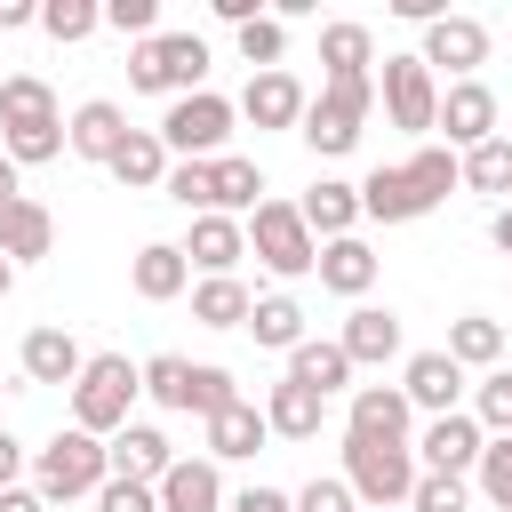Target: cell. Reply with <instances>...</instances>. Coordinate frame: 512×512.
I'll list each match as a JSON object with an SVG mask.
<instances>
[{"label":"cell","mask_w":512,"mask_h":512,"mask_svg":"<svg viewBox=\"0 0 512 512\" xmlns=\"http://www.w3.org/2000/svg\"><path fill=\"white\" fill-rule=\"evenodd\" d=\"M0 152L16 168L64 160V112H56V88L40 72H8L0 80Z\"/></svg>","instance_id":"6da1fadb"},{"label":"cell","mask_w":512,"mask_h":512,"mask_svg":"<svg viewBox=\"0 0 512 512\" xmlns=\"http://www.w3.org/2000/svg\"><path fill=\"white\" fill-rule=\"evenodd\" d=\"M136 392H144V360H128V352H88V368H80V384H72V424L96 432V440H112L120 424H136V416H128Z\"/></svg>","instance_id":"7a4b0ae2"},{"label":"cell","mask_w":512,"mask_h":512,"mask_svg":"<svg viewBox=\"0 0 512 512\" xmlns=\"http://www.w3.org/2000/svg\"><path fill=\"white\" fill-rule=\"evenodd\" d=\"M344 480L368 512H408L424 464H416V440H352L344 432Z\"/></svg>","instance_id":"3957f363"},{"label":"cell","mask_w":512,"mask_h":512,"mask_svg":"<svg viewBox=\"0 0 512 512\" xmlns=\"http://www.w3.org/2000/svg\"><path fill=\"white\" fill-rule=\"evenodd\" d=\"M368 112H376V72H344V80H320V96L304 104V128H296V136H304L320 160H344V152L360 144Z\"/></svg>","instance_id":"277c9868"},{"label":"cell","mask_w":512,"mask_h":512,"mask_svg":"<svg viewBox=\"0 0 512 512\" xmlns=\"http://www.w3.org/2000/svg\"><path fill=\"white\" fill-rule=\"evenodd\" d=\"M112 480V448L96 440V432H80V424H64L40 456H32V488L48 496V504H80V496H96Z\"/></svg>","instance_id":"5b68a950"},{"label":"cell","mask_w":512,"mask_h":512,"mask_svg":"<svg viewBox=\"0 0 512 512\" xmlns=\"http://www.w3.org/2000/svg\"><path fill=\"white\" fill-rule=\"evenodd\" d=\"M128 88L144 96H200L208 88V40L200 32H160V40H136L128 48Z\"/></svg>","instance_id":"8992f818"},{"label":"cell","mask_w":512,"mask_h":512,"mask_svg":"<svg viewBox=\"0 0 512 512\" xmlns=\"http://www.w3.org/2000/svg\"><path fill=\"white\" fill-rule=\"evenodd\" d=\"M248 256H256L264 272H280V280L320 272V240H312V224H304L296 200H264V208L248 216Z\"/></svg>","instance_id":"52a82bcc"},{"label":"cell","mask_w":512,"mask_h":512,"mask_svg":"<svg viewBox=\"0 0 512 512\" xmlns=\"http://www.w3.org/2000/svg\"><path fill=\"white\" fill-rule=\"evenodd\" d=\"M232 120H240V104L216 96V88H200V96H176V104L160 112V144H168L176 160H224Z\"/></svg>","instance_id":"ba28073f"},{"label":"cell","mask_w":512,"mask_h":512,"mask_svg":"<svg viewBox=\"0 0 512 512\" xmlns=\"http://www.w3.org/2000/svg\"><path fill=\"white\" fill-rule=\"evenodd\" d=\"M376 104H384L392 128L432 136V128H440V80H432V64H424V56H384V72H376Z\"/></svg>","instance_id":"9c48e42d"},{"label":"cell","mask_w":512,"mask_h":512,"mask_svg":"<svg viewBox=\"0 0 512 512\" xmlns=\"http://www.w3.org/2000/svg\"><path fill=\"white\" fill-rule=\"evenodd\" d=\"M424 64H432V80L448 72V80H480V64H488V24L480 16H440V24H424V48H416Z\"/></svg>","instance_id":"30bf717a"},{"label":"cell","mask_w":512,"mask_h":512,"mask_svg":"<svg viewBox=\"0 0 512 512\" xmlns=\"http://www.w3.org/2000/svg\"><path fill=\"white\" fill-rule=\"evenodd\" d=\"M432 136H440L456 160H464L472 144H488V136H496V88H488V80H448V88H440V128H432Z\"/></svg>","instance_id":"8fae6325"},{"label":"cell","mask_w":512,"mask_h":512,"mask_svg":"<svg viewBox=\"0 0 512 512\" xmlns=\"http://www.w3.org/2000/svg\"><path fill=\"white\" fill-rule=\"evenodd\" d=\"M480 448H488V432H480V416L472 408H456V416H432L424 432H416V464L424 472H480Z\"/></svg>","instance_id":"7c38bea8"},{"label":"cell","mask_w":512,"mask_h":512,"mask_svg":"<svg viewBox=\"0 0 512 512\" xmlns=\"http://www.w3.org/2000/svg\"><path fill=\"white\" fill-rule=\"evenodd\" d=\"M176 248H184V264H192L200 280H232L240 256H248V224H240V216H192V232H184Z\"/></svg>","instance_id":"4fadbf2b"},{"label":"cell","mask_w":512,"mask_h":512,"mask_svg":"<svg viewBox=\"0 0 512 512\" xmlns=\"http://www.w3.org/2000/svg\"><path fill=\"white\" fill-rule=\"evenodd\" d=\"M16 368H24V384H64V392H72V384H80V368H88V352H80V336H72V328H56V320H48V328H32V336L16 344Z\"/></svg>","instance_id":"5bb4252c"},{"label":"cell","mask_w":512,"mask_h":512,"mask_svg":"<svg viewBox=\"0 0 512 512\" xmlns=\"http://www.w3.org/2000/svg\"><path fill=\"white\" fill-rule=\"evenodd\" d=\"M400 392H408V408H424V416H456V408H464V368L448 360V344H440V352H408Z\"/></svg>","instance_id":"9a60e30c"},{"label":"cell","mask_w":512,"mask_h":512,"mask_svg":"<svg viewBox=\"0 0 512 512\" xmlns=\"http://www.w3.org/2000/svg\"><path fill=\"white\" fill-rule=\"evenodd\" d=\"M408 424H416V408H408L400 384H352V400H344L352 440H408Z\"/></svg>","instance_id":"2e32d148"},{"label":"cell","mask_w":512,"mask_h":512,"mask_svg":"<svg viewBox=\"0 0 512 512\" xmlns=\"http://www.w3.org/2000/svg\"><path fill=\"white\" fill-rule=\"evenodd\" d=\"M304 80L280 64V72H248V88H240V120H256V128H304Z\"/></svg>","instance_id":"e0dca14e"},{"label":"cell","mask_w":512,"mask_h":512,"mask_svg":"<svg viewBox=\"0 0 512 512\" xmlns=\"http://www.w3.org/2000/svg\"><path fill=\"white\" fill-rule=\"evenodd\" d=\"M336 344H344L352 368H384V360H400V312L392 304H352L344 328H336Z\"/></svg>","instance_id":"ac0fdd59"},{"label":"cell","mask_w":512,"mask_h":512,"mask_svg":"<svg viewBox=\"0 0 512 512\" xmlns=\"http://www.w3.org/2000/svg\"><path fill=\"white\" fill-rule=\"evenodd\" d=\"M104 448H112V472H120V480H144V488H160V480L176 472V440H168L160 424H120Z\"/></svg>","instance_id":"d6986e66"},{"label":"cell","mask_w":512,"mask_h":512,"mask_svg":"<svg viewBox=\"0 0 512 512\" xmlns=\"http://www.w3.org/2000/svg\"><path fill=\"white\" fill-rule=\"evenodd\" d=\"M120 144H128V112H120L112 96H88V104L64 120V152H72V160H104V168H112Z\"/></svg>","instance_id":"ffe728a7"},{"label":"cell","mask_w":512,"mask_h":512,"mask_svg":"<svg viewBox=\"0 0 512 512\" xmlns=\"http://www.w3.org/2000/svg\"><path fill=\"white\" fill-rule=\"evenodd\" d=\"M128 288H136L144 304H176V296L192 288V264H184V248H176V240H144V248L128 256Z\"/></svg>","instance_id":"44dd1931"},{"label":"cell","mask_w":512,"mask_h":512,"mask_svg":"<svg viewBox=\"0 0 512 512\" xmlns=\"http://www.w3.org/2000/svg\"><path fill=\"white\" fill-rule=\"evenodd\" d=\"M224 464L216 456H176V472L160 480V512H224Z\"/></svg>","instance_id":"7402d4cb"},{"label":"cell","mask_w":512,"mask_h":512,"mask_svg":"<svg viewBox=\"0 0 512 512\" xmlns=\"http://www.w3.org/2000/svg\"><path fill=\"white\" fill-rule=\"evenodd\" d=\"M360 216H376V224H416V216H432V200L416 192V176H408V160H400V168H368Z\"/></svg>","instance_id":"603a6c76"},{"label":"cell","mask_w":512,"mask_h":512,"mask_svg":"<svg viewBox=\"0 0 512 512\" xmlns=\"http://www.w3.org/2000/svg\"><path fill=\"white\" fill-rule=\"evenodd\" d=\"M352 360H344V344L336 336H304L296 352H288V384H304V392H320V400H336V392H352Z\"/></svg>","instance_id":"cb8c5ba5"},{"label":"cell","mask_w":512,"mask_h":512,"mask_svg":"<svg viewBox=\"0 0 512 512\" xmlns=\"http://www.w3.org/2000/svg\"><path fill=\"white\" fill-rule=\"evenodd\" d=\"M48 248H56V216H48L32 192H24V200H0V256H8V264H40Z\"/></svg>","instance_id":"d4e9b609"},{"label":"cell","mask_w":512,"mask_h":512,"mask_svg":"<svg viewBox=\"0 0 512 512\" xmlns=\"http://www.w3.org/2000/svg\"><path fill=\"white\" fill-rule=\"evenodd\" d=\"M296 208H304L312 240H352V232H360V184H344V176H320Z\"/></svg>","instance_id":"484cf974"},{"label":"cell","mask_w":512,"mask_h":512,"mask_svg":"<svg viewBox=\"0 0 512 512\" xmlns=\"http://www.w3.org/2000/svg\"><path fill=\"white\" fill-rule=\"evenodd\" d=\"M376 272H384V264H376V248H368L360 232H352V240H320V288H328V296H352V304H360V296L376 288Z\"/></svg>","instance_id":"4316f807"},{"label":"cell","mask_w":512,"mask_h":512,"mask_svg":"<svg viewBox=\"0 0 512 512\" xmlns=\"http://www.w3.org/2000/svg\"><path fill=\"white\" fill-rule=\"evenodd\" d=\"M200 432H208V456H216V464H240V456H256V448L272 440L264 400H232V408H224V416H208Z\"/></svg>","instance_id":"83f0119b"},{"label":"cell","mask_w":512,"mask_h":512,"mask_svg":"<svg viewBox=\"0 0 512 512\" xmlns=\"http://www.w3.org/2000/svg\"><path fill=\"white\" fill-rule=\"evenodd\" d=\"M264 424H272V440H320V424H328V400L280 376V384L264 392Z\"/></svg>","instance_id":"f1b7e54d"},{"label":"cell","mask_w":512,"mask_h":512,"mask_svg":"<svg viewBox=\"0 0 512 512\" xmlns=\"http://www.w3.org/2000/svg\"><path fill=\"white\" fill-rule=\"evenodd\" d=\"M168 168H176V152L160 144V128H128V144L112 152V176H120L128 192H160Z\"/></svg>","instance_id":"f546056e"},{"label":"cell","mask_w":512,"mask_h":512,"mask_svg":"<svg viewBox=\"0 0 512 512\" xmlns=\"http://www.w3.org/2000/svg\"><path fill=\"white\" fill-rule=\"evenodd\" d=\"M448 360L456 368H504V320H488V312H464V320H448Z\"/></svg>","instance_id":"4dcf8cb0"},{"label":"cell","mask_w":512,"mask_h":512,"mask_svg":"<svg viewBox=\"0 0 512 512\" xmlns=\"http://www.w3.org/2000/svg\"><path fill=\"white\" fill-rule=\"evenodd\" d=\"M320 64H328V80H344V72H368V64H376V32H368L360 16H336V24H320Z\"/></svg>","instance_id":"1f68e13d"},{"label":"cell","mask_w":512,"mask_h":512,"mask_svg":"<svg viewBox=\"0 0 512 512\" xmlns=\"http://www.w3.org/2000/svg\"><path fill=\"white\" fill-rule=\"evenodd\" d=\"M256 208H264V168H256L248 152H224V160H216V216H240V224H248Z\"/></svg>","instance_id":"d6a6232c"},{"label":"cell","mask_w":512,"mask_h":512,"mask_svg":"<svg viewBox=\"0 0 512 512\" xmlns=\"http://www.w3.org/2000/svg\"><path fill=\"white\" fill-rule=\"evenodd\" d=\"M248 312H256V296H248L240 272L232 280H192V320L200 328H248Z\"/></svg>","instance_id":"836d02e7"},{"label":"cell","mask_w":512,"mask_h":512,"mask_svg":"<svg viewBox=\"0 0 512 512\" xmlns=\"http://www.w3.org/2000/svg\"><path fill=\"white\" fill-rule=\"evenodd\" d=\"M248 336H256L264 352H296V344H304V304H296L288 288L256 296V312H248Z\"/></svg>","instance_id":"e575fe53"},{"label":"cell","mask_w":512,"mask_h":512,"mask_svg":"<svg viewBox=\"0 0 512 512\" xmlns=\"http://www.w3.org/2000/svg\"><path fill=\"white\" fill-rule=\"evenodd\" d=\"M192 376H200V360L152 352V360H144V400H160L168 416H192Z\"/></svg>","instance_id":"d590c367"},{"label":"cell","mask_w":512,"mask_h":512,"mask_svg":"<svg viewBox=\"0 0 512 512\" xmlns=\"http://www.w3.org/2000/svg\"><path fill=\"white\" fill-rule=\"evenodd\" d=\"M464 192H488L496 208L512 200V136H488L464 152Z\"/></svg>","instance_id":"8d00e7d4"},{"label":"cell","mask_w":512,"mask_h":512,"mask_svg":"<svg viewBox=\"0 0 512 512\" xmlns=\"http://www.w3.org/2000/svg\"><path fill=\"white\" fill-rule=\"evenodd\" d=\"M160 192H168L184 216H216V160H176Z\"/></svg>","instance_id":"74e56055"},{"label":"cell","mask_w":512,"mask_h":512,"mask_svg":"<svg viewBox=\"0 0 512 512\" xmlns=\"http://www.w3.org/2000/svg\"><path fill=\"white\" fill-rule=\"evenodd\" d=\"M40 32L64 40V48H72V40H96V32H104V8H96V0H40Z\"/></svg>","instance_id":"f35d334b"},{"label":"cell","mask_w":512,"mask_h":512,"mask_svg":"<svg viewBox=\"0 0 512 512\" xmlns=\"http://www.w3.org/2000/svg\"><path fill=\"white\" fill-rule=\"evenodd\" d=\"M408 176H416V192H424V200H432V208H440V200H448V192H456V184H464V160H456V152H448V144H424V152H416V160H408Z\"/></svg>","instance_id":"ab89813d"},{"label":"cell","mask_w":512,"mask_h":512,"mask_svg":"<svg viewBox=\"0 0 512 512\" xmlns=\"http://www.w3.org/2000/svg\"><path fill=\"white\" fill-rule=\"evenodd\" d=\"M232 40H240V64H256V72H280V56H288V24H280V16H256V24H240Z\"/></svg>","instance_id":"60d3db41"},{"label":"cell","mask_w":512,"mask_h":512,"mask_svg":"<svg viewBox=\"0 0 512 512\" xmlns=\"http://www.w3.org/2000/svg\"><path fill=\"white\" fill-rule=\"evenodd\" d=\"M472 416H480V432L496 440V432H512V368H488L480 384H472Z\"/></svg>","instance_id":"b9f144b4"},{"label":"cell","mask_w":512,"mask_h":512,"mask_svg":"<svg viewBox=\"0 0 512 512\" xmlns=\"http://www.w3.org/2000/svg\"><path fill=\"white\" fill-rule=\"evenodd\" d=\"M472 480H480V496H488L496 512H512V432H496V440L480 448V472H472Z\"/></svg>","instance_id":"7bdbcfd3"},{"label":"cell","mask_w":512,"mask_h":512,"mask_svg":"<svg viewBox=\"0 0 512 512\" xmlns=\"http://www.w3.org/2000/svg\"><path fill=\"white\" fill-rule=\"evenodd\" d=\"M408 512H472V480H456V472H424L416 496H408Z\"/></svg>","instance_id":"ee69618b"},{"label":"cell","mask_w":512,"mask_h":512,"mask_svg":"<svg viewBox=\"0 0 512 512\" xmlns=\"http://www.w3.org/2000/svg\"><path fill=\"white\" fill-rule=\"evenodd\" d=\"M240 400V384H232V368H216V360H200V376H192V416L208 424V416H224Z\"/></svg>","instance_id":"f6af8a7d"},{"label":"cell","mask_w":512,"mask_h":512,"mask_svg":"<svg viewBox=\"0 0 512 512\" xmlns=\"http://www.w3.org/2000/svg\"><path fill=\"white\" fill-rule=\"evenodd\" d=\"M104 24L120 40H160V0H104Z\"/></svg>","instance_id":"bcb514c9"},{"label":"cell","mask_w":512,"mask_h":512,"mask_svg":"<svg viewBox=\"0 0 512 512\" xmlns=\"http://www.w3.org/2000/svg\"><path fill=\"white\" fill-rule=\"evenodd\" d=\"M296 512H360V496H352V480H344V472H320V480H304V488H296Z\"/></svg>","instance_id":"7dc6e473"},{"label":"cell","mask_w":512,"mask_h":512,"mask_svg":"<svg viewBox=\"0 0 512 512\" xmlns=\"http://www.w3.org/2000/svg\"><path fill=\"white\" fill-rule=\"evenodd\" d=\"M96 512H160V488H144V480H120V472H112V480L96 488Z\"/></svg>","instance_id":"c3c4849f"},{"label":"cell","mask_w":512,"mask_h":512,"mask_svg":"<svg viewBox=\"0 0 512 512\" xmlns=\"http://www.w3.org/2000/svg\"><path fill=\"white\" fill-rule=\"evenodd\" d=\"M224 512H296V496H288V488H264V480H256V488H240V496H232Z\"/></svg>","instance_id":"681fc988"},{"label":"cell","mask_w":512,"mask_h":512,"mask_svg":"<svg viewBox=\"0 0 512 512\" xmlns=\"http://www.w3.org/2000/svg\"><path fill=\"white\" fill-rule=\"evenodd\" d=\"M24 24H40V0H0V40L24 32Z\"/></svg>","instance_id":"f907efd6"},{"label":"cell","mask_w":512,"mask_h":512,"mask_svg":"<svg viewBox=\"0 0 512 512\" xmlns=\"http://www.w3.org/2000/svg\"><path fill=\"white\" fill-rule=\"evenodd\" d=\"M16 472H24V440L0 424V488H16Z\"/></svg>","instance_id":"816d5d0a"},{"label":"cell","mask_w":512,"mask_h":512,"mask_svg":"<svg viewBox=\"0 0 512 512\" xmlns=\"http://www.w3.org/2000/svg\"><path fill=\"white\" fill-rule=\"evenodd\" d=\"M0 512H48V496H40V488H24V480H16V488H0Z\"/></svg>","instance_id":"f5cc1de1"},{"label":"cell","mask_w":512,"mask_h":512,"mask_svg":"<svg viewBox=\"0 0 512 512\" xmlns=\"http://www.w3.org/2000/svg\"><path fill=\"white\" fill-rule=\"evenodd\" d=\"M0 200H24V168H16L8 152H0Z\"/></svg>","instance_id":"db71d44e"},{"label":"cell","mask_w":512,"mask_h":512,"mask_svg":"<svg viewBox=\"0 0 512 512\" xmlns=\"http://www.w3.org/2000/svg\"><path fill=\"white\" fill-rule=\"evenodd\" d=\"M488 240H496V248H504V256H512V200H504V208H496V216H488Z\"/></svg>","instance_id":"11a10c76"},{"label":"cell","mask_w":512,"mask_h":512,"mask_svg":"<svg viewBox=\"0 0 512 512\" xmlns=\"http://www.w3.org/2000/svg\"><path fill=\"white\" fill-rule=\"evenodd\" d=\"M8 288H16V264H8V256H0V296H8Z\"/></svg>","instance_id":"9f6ffc18"},{"label":"cell","mask_w":512,"mask_h":512,"mask_svg":"<svg viewBox=\"0 0 512 512\" xmlns=\"http://www.w3.org/2000/svg\"><path fill=\"white\" fill-rule=\"evenodd\" d=\"M0 64H8V56H0ZM0 80H8V72H0Z\"/></svg>","instance_id":"6f0895ef"}]
</instances>
